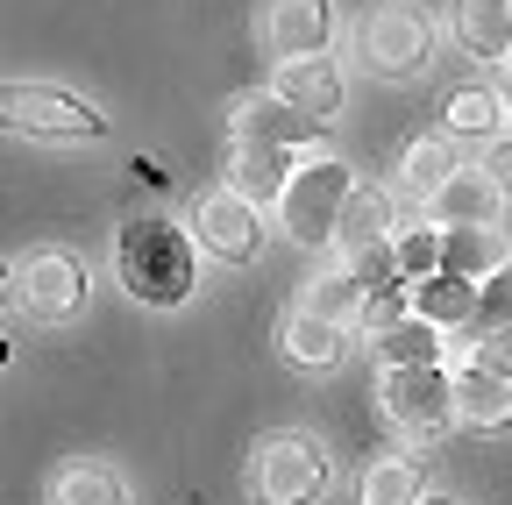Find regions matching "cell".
Listing matches in <instances>:
<instances>
[{
	"label": "cell",
	"mask_w": 512,
	"mask_h": 505,
	"mask_svg": "<svg viewBox=\"0 0 512 505\" xmlns=\"http://www.w3.org/2000/svg\"><path fill=\"white\" fill-rule=\"evenodd\" d=\"M399 228H392V200L377 193V185H356V200H349V214H342V235H335V249L342 257H356V249H370V242H392Z\"/></svg>",
	"instance_id": "7402d4cb"
},
{
	"label": "cell",
	"mask_w": 512,
	"mask_h": 505,
	"mask_svg": "<svg viewBox=\"0 0 512 505\" xmlns=\"http://www.w3.org/2000/svg\"><path fill=\"white\" fill-rule=\"evenodd\" d=\"M356 498H363V505H420L427 484H420V470H413L406 456H384V463L363 470V491H356Z\"/></svg>",
	"instance_id": "cb8c5ba5"
},
{
	"label": "cell",
	"mask_w": 512,
	"mask_h": 505,
	"mask_svg": "<svg viewBox=\"0 0 512 505\" xmlns=\"http://www.w3.org/2000/svg\"><path fill=\"white\" fill-rule=\"evenodd\" d=\"M377 363L392 370V363H441L448 356V328H434L427 313H406V321H392L384 335H370Z\"/></svg>",
	"instance_id": "d6986e66"
},
{
	"label": "cell",
	"mask_w": 512,
	"mask_h": 505,
	"mask_svg": "<svg viewBox=\"0 0 512 505\" xmlns=\"http://www.w3.org/2000/svg\"><path fill=\"white\" fill-rule=\"evenodd\" d=\"M320 129H328V121L285 107L278 93H242L228 107V136L235 143H264V150H320Z\"/></svg>",
	"instance_id": "9c48e42d"
},
{
	"label": "cell",
	"mask_w": 512,
	"mask_h": 505,
	"mask_svg": "<svg viewBox=\"0 0 512 505\" xmlns=\"http://www.w3.org/2000/svg\"><path fill=\"white\" fill-rule=\"evenodd\" d=\"M335 484V463L313 434H271L249 456V498L256 505H320Z\"/></svg>",
	"instance_id": "277c9868"
},
{
	"label": "cell",
	"mask_w": 512,
	"mask_h": 505,
	"mask_svg": "<svg viewBox=\"0 0 512 505\" xmlns=\"http://www.w3.org/2000/svg\"><path fill=\"white\" fill-rule=\"evenodd\" d=\"M50 505H121V484H114V470H100V463H72V470H57Z\"/></svg>",
	"instance_id": "d4e9b609"
},
{
	"label": "cell",
	"mask_w": 512,
	"mask_h": 505,
	"mask_svg": "<svg viewBox=\"0 0 512 505\" xmlns=\"http://www.w3.org/2000/svg\"><path fill=\"white\" fill-rule=\"evenodd\" d=\"M448 29H456L463 57L505 65L512 57V0H456V8H448Z\"/></svg>",
	"instance_id": "9a60e30c"
},
{
	"label": "cell",
	"mask_w": 512,
	"mask_h": 505,
	"mask_svg": "<svg viewBox=\"0 0 512 505\" xmlns=\"http://www.w3.org/2000/svg\"><path fill=\"white\" fill-rule=\"evenodd\" d=\"M498 207H505L498 178L477 164V171H456V178L427 200V221H434V228H498Z\"/></svg>",
	"instance_id": "7c38bea8"
},
{
	"label": "cell",
	"mask_w": 512,
	"mask_h": 505,
	"mask_svg": "<svg viewBox=\"0 0 512 505\" xmlns=\"http://www.w3.org/2000/svg\"><path fill=\"white\" fill-rule=\"evenodd\" d=\"M456 420L477 434H505L512 427V377H498L491 363H463L456 370Z\"/></svg>",
	"instance_id": "5bb4252c"
},
{
	"label": "cell",
	"mask_w": 512,
	"mask_h": 505,
	"mask_svg": "<svg viewBox=\"0 0 512 505\" xmlns=\"http://www.w3.org/2000/svg\"><path fill=\"white\" fill-rule=\"evenodd\" d=\"M399 271H406V285H420V278L441 271V228H434V221L399 228Z\"/></svg>",
	"instance_id": "4316f807"
},
{
	"label": "cell",
	"mask_w": 512,
	"mask_h": 505,
	"mask_svg": "<svg viewBox=\"0 0 512 505\" xmlns=\"http://www.w3.org/2000/svg\"><path fill=\"white\" fill-rule=\"evenodd\" d=\"M420 505H456V498H434V491H427V498H420Z\"/></svg>",
	"instance_id": "f546056e"
},
{
	"label": "cell",
	"mask_w": 512,
	"mask_h": 505,
	"mask_svg": "<svg viewBox=\"0 0 512 505\" xmlns=\"http://www.w3.org/2000/svg\"><path fill=\"white\" fill-rule=\"evenodd\" d=\"M328 43H335V0H271L264 8V50L278 65L328 57Z\"/></svg>",
	"instance_id": "30bf717a"
},
{
	"label": "cell",
	"mask_w": 512,
	"mask_h": 505,
	"mask_svg": "<svg viewBox=\"0 0 512 505\" xmlns=\"http://www.w3.org/2000/svg\"><path fill=\"white\" fill-rule=\"evenodd\" d=\"M456 171H463V164H456V143H448V136H420V143L406 150V164H399V185L427 207V200H434Z\"/></svg>",
	"instance_id": "44dd1931"
},
{
	"label": "cell",
	"mask_w": 512,
	"mask_h": 505,
	"mask_svg": "<svg viewBox=\"0 0 512 505\" xmlns=\"http://www.w3.org/2000/svg\"><path fill=\"white\" fill-rule=\"evenodd\" d=\"M114 271H121V285H128L136 306H185L192 285H200V249H192V228H178L164 214L121 221Z\"/></svg>",
	"instance_id": "6da1fadb"
},
{
	"label": "cell",
	"mask_w": 512,
	"mask_h": 505,
	"mask_svg": "<svg viewBox=\"0 0 512 505\" xmlns=\"http://www.w3.org/2000/svg\"><path fill=\"white\" fill-rule=\"evenodd\" d=\"M498 264H512V242H505L498 228H441V271L484 285Z\"/></svg>",
	"instance_id": "ac0fdd59"
},
{
	"label": "cell",
	"mask_w": 512,
	"mask_h": 505,
	"mask_svg": "<svg viewBox=\"0 0 512 505\" xmlns=\"http://www.w3.org/2000/svg\"><path fill=\"white\" fill-rule=\"evenodd\" d=\"M299 306H313V313H328V321H363V306H370V292H363V278L349 271V264H335V271H320L313 285H306V299Z\"/></svg>",
	"instance_id": "603a6c76"
},
{
	"label": "cell",
	"mask_w": 512,
	"mask_h": 505,
	"mask_svg": "<svg viewBox=\"0 0 512 505\" xmlns=\"http://www.w3.org/2000/svg\"><path fill=\"white\" fill-rule=\"evenodd\" d=\"M349 200H356V171H349L342 157L320 150V157H306V164L292 171L285 200H278V228H285L299 249H328V242L342 235Z\"/></svg>",
	"instance_id": "3957f363"
},
{
	"label": "cell",
	"mask_w": 512,
	"mask_h": 505,
	"mask_svg": "<svg viewBox=\"0 0 512 505\" xmlns=\"http://www.w3.org/2000/svg\"><path fill=\"white\" fill-rule=\"evenodd\" d=\"M0 121H8V136H50V143H93L107 136V114L79 93L64 86H8L0 93Z\"/></svg>",
	"instance_id": "5b68a950"
},
{
	"label": "cell",
	"mask_w": 512,
	"mask_h": 505,
	"mask_svg": "<svg viewBox=\"0 0 512 505\" xmlns=\"http://www.w3.org/2000/svg\"><path fill=\"white\" fill-rule=\"evenodd\" d=\"M413 313H427L434 328L448 335H470L477 328V278H456V271H434L413 285Z\"/></svg>",
	"instance_id": "2e32d148"
},
{
	"label": "cell",
	"mask_w": 512,
	"mask_h": 505,
	"mask_svg": "<svg viewBox=\"0 0 512 505\" xmlns=\"http://www.w3.org/2000/svg\"><path fill=\"white\" fill-rule=\"evenodd\" d=\"M377 413L384 427H392L399 441H413V449H427V441H441L456 420V370L441 363H392L377 377Z\"/></svg>",
	"instance_id": "7a4b0ae2"
},
{
	"label": "cell",
	"mask_w": 512,
	"mask_h": 505,
	"mask_svg": "<svg viewBox=\"0 0 512 505\" xmlns=\"http://www.w3.org/2000/svg\"><path fill=\"white\" fill-rule=\"evenodd\" d=\"M441 114H448V136H477V143H498V129H512V107L491 86H456Z\"/></svg>",
	"instance_id": "ffe728a7"
},
{
	"label": "cell",
	"mask_w": 512,
	"mask_h": 505,
	"mask_svg": "<svg viewBox=\"0 0 512 505\" xmlns=\"http://www.w3.org/2000/svg\"><path fill=\"white\" fill-rule=\"evenodd\" d=\"M484 171L498 178V193L512 200V136H498V143H484Z\"/></svg>",
	"instance_id": "f1b7e54d"
},
{
	"label": "cell",
	"mask_w": 512,
	"mask_h": 505,
	"mask_svg": "<svg viewBox=\"0 0 512 505\" xmlns=\"http://www.w3.org/2000/svg\"><path fill=\"white\" fill-rule=\"evenodd\" d=\"M498 328H512V264H498V271L477 285V328H470L463 342H477V335H498Z\"/></svg>",
	"instance_id": "484cf974"
},
{
	"label": "cell",
	"mask_w": 512,
	"mask_h": 505,
	"mask_svg": "<svg viewBox=\"0 0 512 505\" xmlns=\"http://www.w3.org/2000/svg\"><path fill=\"white\" fill-rule=\"evenodd\" d=\"M342 349H349V328H342V321H328V313L299 306L292 321H285V356H292L299 370H335V363H342Z\"/></svg>",
	"instance_id": "e0dca14e"
},
{
	"label": "cell",
	"mask_w": 512,
	"mask_h": 505,
	"mask_svg": "<svg viewBox=\"0 0 512 505\" xmlns=\"http://www.w3.org/2000/svg\"><path fill=\"white\" fill-rule=\"evenodd\" d=\"M192 228H200V249L221 264H256V249H264V207L228 193V185L192 200Z\"/></svg>",
	"instance_id": "ba28073f"
},
{
	"label": "cell",
	"mask_w": 512,
	"mask_h": 505,
	"mask_svg": "<svg viewBox=\"0 0 512 505\" xmlns=\"http://www.w3.org/2000/svg\"><path fill=\"white\" fill-rule=\"evenodd\" d=\"M356 57L377 79H413L434 65V22L413 8H377L356 22Z\"/></svg>",
	"instance_id": "52a82bcc"
},
{
	"label": "cell",
	"mask_w": 512,
	"mask_h": 505,
	"mask_svg": "<svg viewBox=\"0 0 512 505\" xmlns=\"http://www.w3.org/2000/svg\"><path fill=\"white\" fill-rule=\"evenodd\" d=\"M299 171V150H264V143H235L228 150V193L256 200V207H278L285 185Z\"/></svg>",
	"instance_id": "4fadbf2b"
},
{
	"label": "cell",
	"mask_w": 512,
	"mask_h": 505,
	"mask_svg": "<svg viewBox=\"0 0 512 505\" xmlns=\"http://www.w3.org/2000/svg\"><path fill=\"white\" fill-rule=\"evenodd\" d=\"M271 93H278L285 107L313 114V121H335V114H342L349 79H342V65H335V57H292V65H278Z\"/></svg>",
	"instance_id": "8fae6325"
},
{
	"label": "cell",
	"mask_w": 512,
	"mask_h": 505,
	"mask_svg": "<svg viewBox=\"0 0 512 505\" xmlns=\"http://www.w3.org/2000/svg\"><path fill=\"white\" fill-rule=\"evenodd\" d=\"M86 264L72 257V249H36L29 264H8V306H29L36 321H72V313H86Z\"/></svg>",
	"instance_id": "8992f818"
},
{
	"label": "cell",
	"mask_w": 512,
	"mask_h": 505,
	"mask_svg": "<svg viewBox=\"0 0 512 505\" xmlns=\"http://www.w3.org/2000/svg\"><path fill=\"white\" fill-rule=\"evenodd\" d=\"M470 356H477V363H491L498 377H512V328H498V335H477V342H470Z\"/></svg>",
	"instance_id": "83f0119b"
},
{
	"label": "cell",
	"mask_w": 512,
	"mask_h": 505,
	"mask_svg": "<svg viewBox=\"0 0 512 505\" xmlns=\"http://www.w3.org/2000/svg\"><path fill=\"white\" fill-rule=\"evenodd\" d=\"M505 93H512V57H505Z\"/></svg>",
	"instance_id": "4dcf8cb0"
}]
</instances>
